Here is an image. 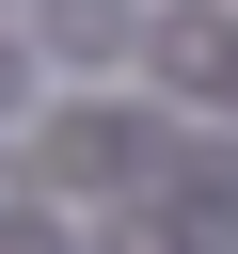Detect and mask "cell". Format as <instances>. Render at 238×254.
Here are the masks:
<instances>
[{"label": "cell", "mask_w": 238, "mask_h": 254, "mask_svg": "<svg viewBox=\"0 0 238 254\" xmlns=\"http://www.w3.org/2000/svg\"><path fill=\"white\" fill-rule=\"evenodd\" d=\"M127 127H143V111H63V127H48V175H143Z\"/></svg>", "instance_id": "1"}, {"label": "cell", "mask_w": 238, "mask_h": 254, "mask_svg": "<svg viewBox=\"0 0 238 254\" xmlns=\"http://www.w3.org/2000/svg\"><path fill=\"white\" fill-rule=\"evenodd\" d=\"M32 32H48V48H63V64H111V48H127V0H48V16H32Z\"/></svg>", "instance_id": "2"}]
</instances>
